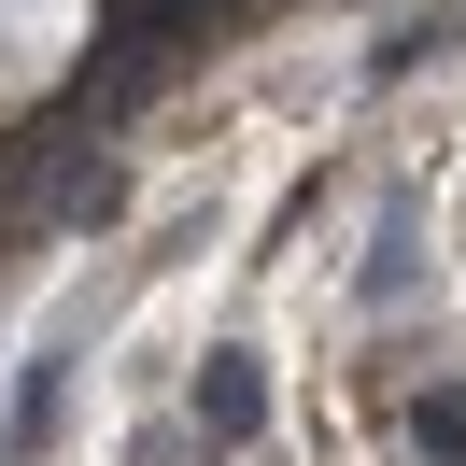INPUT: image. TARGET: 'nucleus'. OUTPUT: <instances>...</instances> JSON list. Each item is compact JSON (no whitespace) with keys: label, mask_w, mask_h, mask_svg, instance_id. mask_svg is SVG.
<instances>
[{"label":"nucleus","mask_w":466,"mask_h":466,"mask_svg":"<svg viewBox=\"0 0 466 466\" xmlns=\"http://www.w3.org/2000/svg\"><path fill=\"white\" fill-rule=\"evenodd\" d=\"M198 424H212V438H255V424H268L255 353H212V368H198Z\"/></svg>","instance_id":"1"},{"label":"nucleus","mask_w":466,"mask_h":466,"mask_svg":"<svg viewBox=\"0 0 466 466\" xmlns=\"http://www.w3.org/2000/svg\"><path fill=\"white\" fill-rule=\"evenodd\" d=\"M57 381H71V353H43V368L15 381V452H43V438H57Z\"/></svg>","instance_id":"2"},{"label":"nucleus","mask_w":466,"mask_h":466,"mask_svg":"<svg viewBox=\"0 0 466 466\" xmlns=\"http://www.w3.org/2000/svg\"><path fill=\"white\" fill-rule=\"evenodd\" d=\"M410 438H424V452H466V396H424V410H410Z\"/></svg>","instance_id":"3"}]
</instances>
